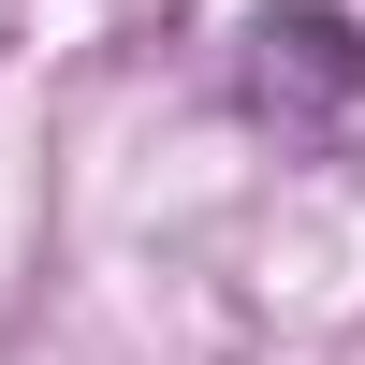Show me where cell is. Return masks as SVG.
<instances>
[{
  "label": "cell",
  "mask_w": 365,
  "mask_h": 365,
  "mask_svg": "<svg viewBox=\"0 0 365 365\" xmlns=\"http://www.w3.org/2000/svg\"><path fill=\"white\" fill-rule=\"evenodd\" d=\"M249 103H278V117H351V103H365V29L336 15V0H278V15L249 29Z\"/></svg>",
  "instance_id": "6da1fadb"
}]
</instances>
